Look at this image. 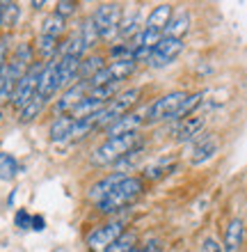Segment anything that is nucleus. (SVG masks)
<instances>
[{"instance_id": "1", "label": "nucleus", "mask_w": 247, "mask_h": 252, "mask_svg": "<svg viewBox=\"0 0 247 252\" xmlns=\"http://www.w3.org/2000/svg\"><path fill=\"white\" fill-rule=\"evenodd\" d=\"M140 145V133H131V135H119V138H106L96 149L92 152V165L106 167L119 163L124 156L135 152Z\"/></svg>"}, {"instance_id": "2", "label": "nucleus", "mask_w": 247, "mask_h": 252, "mask_svg": "<svg viewBox=\"0 0 247 252\" xmlns=\"http://www.w3.org/2000/svg\"><path fill=\"white\" fill-rule=\"evenodd\" d=\"M142 190H144L142 179H137V177H126L112 192H108L106 197L101 199L99 204H96V209H99L101 213L121 211V209H126L128 204H133L135 199L142 195Z\"/></svg>"}, {"instance_id": "3", "label": "nucleus", "mask_w": 247, "mask_h": 252, "mask_svg": "<svg viewBox=\"0 0 247 252\" xmlns=\"http://www.w3.org/2000/svg\"><path fill=\"white\" fill-rule=\"evenodd\" d=\"M140 96H142V92L137 90V87H131V90L119 92L112 101H108L106 106L96 113V128H103V131H106L112 122H117L126 113H131V108L140 101Z\"/></svg>"}, {"instance_id": "4", "label": "nucleus", "mask_w": 247, "mask_h": 252, "mask_svg": "<svg viewBox=\"0 0 247 252\" xmlns=\"http://www.w3.org/2000/svg\"><path fill=\"white\" fill-rule=\"evenodd\" d=\"M186 92H169L161 99H156L144 113L147 124H161V122H176L181 120V108L186 103Z\"/></svg>"}, {"instance_id": "5", "label": "nucleus", "mask_w": 247, "mask_h": 252, "mask_svg": "<svg viewBox=\"0 0 247 252\" xmlns=\"http://www.w3.org/2000/svg\"><path fill=\"white\" fill-rule=\"evenodd\" d=\"M92 21L96 30H99L101 39H114L119 37V23H121V7L117 2H103L96 7V12L92 14Z\"/></svg>"}, {"instance_id": "6", "label": "nucleus", "mask_w": 247, "mask_h": 252, "mask_svg": "<svg viewBox=\"0 0 247 252\" xmlns=\"http://www.w3.org/2000/svg\"><path fill=\"white\" fill-rule=\"evenodd\" d=\"M44 64L46 62H32L30 69L23 73V78L16 83V90H14V96H12V106L16 110L26 108L37 96V85H39V76L44 71Z\"/></svg>"}, {"instance_id": "7", "label": "nucleus", "mask_w": 247, "mask_h": 252, "mask_svg": "<svg viewBox=\"0 0 247 252\" xmlns=\"http://www.w3.org/2000/svg\"><path fill=\"white\" fill-rule=\"evenodd\" d=\"M183 53V39H172V37H163L156 48L149 55V66L151 69H163V66H169L179 55Z\"/></svg>"}, {"instance_id": "8", "label": "nucleus", "mask_w": 247, "mask_h": 252, "mask_svg": "<svg viewBox=\"0 0 247 252\" xmlns=\"http://www.w3.org/2000/svg\"><path fill=\"white\" fill-rule=\"evenodd\" d=\"M121 234H124V225H121L119 220L99 225L96 229L89 232V236H87V248H89L92 252H106L114 241L119 239Z\"/></svg>"}, {"instance_id": "9", "label": "nucleus", "mask_w": 247, "mask_h": 252, "mask_svg": "<svg viewBox=\"0 0 247 252\" xmlns=\"http://www.w3.org/2000/svg\"><path fill=\"white\" fill-rule=\"evenodd\" d=\"M87 92H89V83H87V80H78V83H74L71 87H67L64 94L57 99V103H55V108H53L55 117H60V115H69L82 99H85Z\"/></svg>"}, {"instance_id": "10", "label": "nucleus", "mask_w": 247, "mask_h": 252, "mask_svg": "<svg viewBox=\"0 0 247 252\" xmlns=\"http://www.w3.org/2000/svg\"><path fill=\"white\" fill-rule=\"evenodd\" d=\"M60 90V80H57V58H53L51 62L44 64V71L39 76V85H37V96H39L44 103L53 99Z\"/></svg>"}, {"instance_id": "11", "label": "nucleus", "mask_w": 247, "mask_h": 252, "mask_svg": "<svg viewBox=\"0 0 247 252\" xmlns=\"http://www.w3.org/2000/svg\"><path fill=\"white\" fill-rule=\"evenodd\" d=\"M204 126H206V117L190 115L186 120L176 122V126L172 128V138L176 140V142H192V140H197V135H201Z\"/></svg>"}, {"instance_id": "12", "label": "nucleus", "mask_w": 247, "mask_h": 252, "mask_svg": "<svg viewBox=\"0 0 247 252\" xmlns=\"http://www.w3.org/2000/svg\"><path fill=\"white\" fill-rule=\"evenodd\" d=\"M192 154H190V165H204L206 160H211L215 154L220 152V138L218 135H201V138L192 140Z\"/></svg>"}, {"instance_id": "13", "label": "nucleus", "mask_w": 247, "mask_h": 252, "mask_svg": "<svg viewBox=\"0 0 247 252\" xmlns=\"http://www.w3.org/2000/svg\"><path fill=\"white\" fill-rule=\"evenodd\" d=\"M147 124L144 122V115L142 113H126L124 117H119L117 122L106 128V135L108 138H119V135H131V133H140V128Z\"/></svg>"}, {"instance_id": "14", "label": "nucleus", "mask_w": 247, "mask_h": 252, "mask_svg": "<svg viewBox=\"0 0 247 252\" xmlns=\"http://www.w3.org/2000/svg\"><path fill=\"white\" fill-rule=\"evenodd\" d=\"M124 179H126V174H124V172H112V174H108V177L99 179L92 188H89V192H87V197L92 199L94 204H99L101 199L106 197L108 192H112L114 188L119 186V184H121Z\"/></svg>"}, {"instance_id": "15", "label": "nucleus", "mask_w": 247, "mask_h": 252, "mask_svg": "<svg viewBox=\"0 0 247 252\" xmlns=\"http://www.w3.org/2000/svg\"><path fill=\"white\" fill-rule=\"evenodd\" d=\"M243 239H245V225H243L241 218H231L227 222V229H224V252H238L243 246Z\"/></svg>"}, {"instance_id": "16", "label": "nucleus", "mask_w": 247, "mask_h": 252, "mask_svg": "<svg viewBox=\"0 0 247 252\" xmlns=\"http://www.w3.org/2000/svg\"><path fill=\"white\" fill-rule=\"evenodd\" d=\"M176 167H179V163L174 158H161V160H156V163H151V165H147L142 172H144V179L161 181L165 177H169L172 172H176Z\"/></svg>"}, {"instance_id": "17", "label": "nucleus", "mask_w": 247, "mask_h": 252, "mask_svg": "<svg viewBox=\"0 0 247 252\" xmlns=\"http://www.w3.org/2000/svg\"><path fill=\"white\" fill-rule=\"evenodd\" d=\"M74 124H76V120L71 117V115H60V117H55L53 120V124H51V128H48V135H51L53 142H67Z\"/></svg>"}, {"instance_id": "18", "label": "nucleus", "mask_w": 247, "mask_h": 252, "mask_svg": "<svg viewBox=\"0 0 247 252\" xmlns=\"http://www.w3.org/2000/svg\"><path fill=\"white\" fill-rule=\"evenodd\" d=\"M169 21H172V5L163 2V5H158L154 12L149 14V19H147V23H144V28H147V30H156V32H163Z\"/></svg>"}, {"instance_id": "19", "label": "nucleus", "mask_w": 247, "mask_h": 252, "mask_svg": "<svg viewBox=\"0 0 247 252\" xmlns=\"http://www.w3.org/2000/svg\"><path fill=\"white\" fill-rule=\"evenodd\" d=\"M188 28H190V16H188V12H181V14H176V16H174V19L165 26V30H163V37L183 39V34L188 32Z\"/></svg>"}, {"instance_id": "20", "label": "nucleus", "mask_w": 247, "mask_h": 252, "mask_svg": "<svg viewBox=\"0 0 247 252\" xmlns=\"http://www.w3.org/2000/svg\"><path fill=\"white\" fill-rule=\"evenodd\" d=\"M103 55L99 53H92V55H85L81 62V69H78V80H89L94 78L96 73L103 69Z\"/></svg>"}, {"instance_id": "21", "label": "nucleus", "mask_w": 247, "mask_h": 252, "mask_svg": "<svg viewBox=\"0 0 247 252\" xmlns=\"http://www.w3.org/2000/svg\"><path fill=\"white\" fill-rule=\"evenodd\" d=\"M64 30H67V21L53 12V14H48L46 19H44L39 34H46V37H53V39H60L62 34H64Z\"/></svg>"}, {"instance_id": "22", "label": "nucleus", "mask_w": 247, "mask_h": 252, "mask_svg": "<svg viewBox=\"0 0 247 252\" xmlns=\"http://www.w3.org/2000/svg\"><path fill=\"white\" fill-rule=\"evenodd\" d=\"M57 48H60V39H53V37H46V34H39L37 37V55H39L44 62H51L57 55Z\"/></svg>"}, {"instance_id": "23", "label": "nucleus", "mask_w": 247, "mask_h": 252, "mask_svg": "<svg viewBox=\"0 0 247 252\" xmlns=\"http://www.w3.org/2000/svg\"><path fill=\"white\" fill-rule=\"evenodd\" d=\"M140 12H131V14H121V23H119V37L124 39H133L135 34H140Z\"/></svg>"}, {"instance_id": "24", "label": "nucleus", "mask_w": 247, "mask_h": 252, "mask_svg": "<svg viewBox=\"0 0 247 252\" xmlns=\"http://www.w3.org/2000/svg\"><path fill=\"white\" fill-rule=\"evenodd\" d=\"M19 174V160L12 154L0 152V181H12Z\"/></svg>"}, {"instance_id": "25", "label": "nucleus", "mask_w": 247, "mask_h": 252, "mask_svg": "<svg viewBox=\"0 0 247 252\" xmlns=\"http://www.w3.org/2000/svg\"><path fill=\"white\" fill-rule=\"evenodd\" d=\"M135 248H137V234L135 232H124L106 252H133Z\"/></svg>"}, {"instance_id": "26", "label": "nucleus", "mask_w": 247, "mask_h": 252, "mask_svg": "<svg viewBox=\"0 0 247 252\" xmlns=\"http://www.w3.org/2000/svg\"><path fill=\"white\" fill-rule=\"evenodd\" d=\"M0 12H2V28H14L19 23L21 7L16 2H0Z\"/></svg>"}, {"instance_id": "27", "label": "nucleus", "mask_w": 247, "mask_h": 252, "mask_svg": "<svg viewBox=\"0 0 247 252\" xmlns=\"http://www.w3.org/2000/svg\"><path fill=\"white\" fill-rule=\"evenodd\" d=\"M44 106H46V103H44L39 96H34V99L30 101L26 108H21V110H19V122H32L34 117H39V115H41Z\"/></svg>"}, {"instance_id": "28", "label": "nucleus", "mask_w": 247, "mask_h": 252, "mask_svg": "<svg viewBox=\"0 0 247 252\" xmlns=\"http://www.w3.org/2000/svg\"><path fill=\"white\" fill-rule=\"evenodd\" d=\"M78 32H81V37H82V41H85V46H87V51L96 44V41L101 39L99 37V30H96V26H94V21H92V16L82 23L81 28H78Z\"/></svg>"}, {"instance_id": "29", "label": "nucleus", "mask_w": 247, "mask_h": 252, "mask_svg": "<svg viewBox=\"0 0 247 252\" xmlns=\"http://www.w3.org/2000/svg\"><path fill=\"white\" fill-rule=\"evenodd\" d=\"M76 9H78V2H74V0H60V2L55 5V14L62 16L64 21H67L71 14H76Z\"/></svg>"}, {"instance_id": "30", "label": "nucleus", "mask_w": 247, "mask_h": 252, "mask_svg": "<svg viewBox=\"0 0 247 252\" xmlns=\"http://www.w3.org/2000/svg\"><path fill=\"white\" fill-rule=\"evenodd\" d=\"M201 252H224V248H222V243L215 236H206V239L201 241Z\"/></svg>"}, {"instance_id": "31", "label": "nucleus", "mask_w": 247, "mask_h": 252, "mask_svg": "<svg viewBox=\"0 0 247 252\" xmlns=\"http://www.w3.org/2000/svg\"><path fill=\"white\" fill-rule=\"evenodd\" d=\"M133 252H163V241L158 239H149L144 241L142 246H137Z\"/></svg>"}, {"instance_id": "32", "label": "nucleus", "mask_w": 247, "mask_h": 252, "mask_svg": "<svg viewBox=\"0 0 247 252\" xmlns=\"http://www.w3.org/2000/svg\"><path fill=\"white\" fill-rule=\"evenodd\" d=\"M30 220H32V216H30L26 209H21V211L16 213L14 222H16V227H21V229H27V227H30Z\"/></svg>"}, {"instance_id": "33", "label": "nucleus", "mask_w": 247, "mask_h": 252, "mask_svg": "<svg viewBox=\"0 0 247 252\" xmlns=\"http://www.w3.org/2000/svg\"><path fill=\"white\" fill-rule=\"evenodd\" d=\"M30 227H32L34 232H41V229L46 227V220L41 218V216H32V220H30Z\"/></svg>"}, {"instance_id": "34", "label": "nucleus", "mask_w": 247, "mask_h": 252, "mask_svg": "<svg viewBox=\"0 0 247 252\" xmlns=\"http://www.w3.org/2000/svg\"><path fill=\"white\" fill-rule=\"evenodd\" d=\"M7 64V41L0 39V69Z\"/></svg>"}, {"instance_id": "35", "label": "nucleus", "mask_w": 247, "mask_h": 252, "mask_svg": "<svg viewBox=\"0 0 247 252\" xmlns=\"http://www.w3.org/2000/svg\"><path fill=\"white\" fill-rule=\"evenodd\" d=\"M30 5H32L34 9H41V7H44V2H37V0H34V2H30Z\"/></svg>"}]
</instances>
